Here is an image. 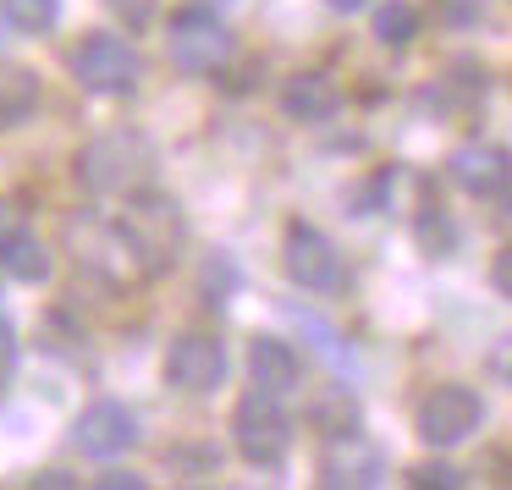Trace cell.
<instances>
[{
    "label": "cell",
    "mask_w": 512,
    "mask_h": 490,
    "mask_svg": "<svg viewBox=\"0 0 512 490\" xmlns=\"http://www.w3.org/2000/svg\"><path fill=\"white\" fill-rule=\"evenodd\" d=\"M155 144H149L138 127H111L94 144H83L78 155V182L89 193H144L155 182Z\"/></svg>",
    "instance_id": "6da1fadb"
},
{
    "label": "cell",
    "mask_w": 512,
    "mask_h": 490,
    "mask_svg": "<svg viewBox=\"0 0 512 490\" xmlns=\"http://www.w3.org/2000/svg\"><path fill=\"white\" fill-rule=\"evenodd\" d=\"M122 237L127 254H133V270L144 276H160V270L177 265L182 243H188V221H182V204L166 199V193H127V215H122Z\"/></svg>",
    "instance_id": "7a4b0ae2"
},
{
    "label": "cell",
    "mask_w": 512,
    "mask_h": 490,
    "mask_svg": "<svg viewBox=\"0 0 512 490\" xmlns=\"http://www.w3.org/2000/svg\"><path fill=\"white\" fill-rule=\"evenodd\" d=\"M232 441L237 452L248 457L254 468H281L292 452V419L281 413V397H270V391H243L232 408Z\"/></svg>",
    "instance_id": "3957f363"
},
{
    "label": "cell",
    "mask_w": 512,
    "mask_h": 490,
    "mask_svg": "<svg viewBox=\"0 0 512 490\" xmlns=\"http://www.w3.org/2000/svg\"><path fill=\"white\" fill-rule=\"evenodd\" d=\"M72 78L89 94H105V100H122L144 83V56H138L133 39L122 34H89L78 50H72Z\"/></svg>",
    "instance_id": "277c9868"
},
{
    "label": "cell",
    "mask_w": 512,
    "mask_h": 490,
    "mask_svg": "<svg viewBox=\"0 0 512 490\" xmlns=\"http://www.w3.org/2000/svg\"><path fill=\"white\" fill-rule=\"evenodd\" d=\"M166 56H171L177 72L204 78V72L226 67L232 34H226V23L210 12V6H182V12H171V23H166Z\"/></svg>",
    "instance_id": "5b68a950"
},
{
    "label": "cell",
    "mask_w": 512,
    "mask_h": 490,
    "mask_svg": "<svg viewBox=\"0 0 512 490\" xmlns=\"http://www.w3.org/2000/svg\"><path fill=\"white\" fill-rule=\"evenodd\" d=\"M380 479H386V452L369 435H358L353 424L325 435V446H320V485L325 490H369Z\"/></svg>",
    "instance_id": "8992f818"
},
{
    "label": "cell",
    "mask_w": 512,
    "mask_h": 490,
    "mask_svg": "<svg viewBox=\"0 0 512 490\" xmlns=\"http://www.w3.org/2000/svg\"><path fill=\"white\" fill-rule=\"evenodd\" d=\"M479 424H485V402H479L474 386H435L430 397L419 402V413H413V430L430 446H457V441H468Z\"/></svg>",
    "instance_id": "52a82bcc"
},
{
    "label": "cell",
    "mask_w": 512,
    "mask_h": 490,
    "mask_svg": "<svg viewBox=\"0 0 512 490\" xmlns=\"http://www.w3.org/2000/svg\"><path fill=\"white\" fill-rule=\"evenodd\" d=\"M281 259H287V276L309 292H331L342 281V265H336V243L309 221L287 226V243H281Z\"/></svg>",
    "instance_id": "ba28073f"
},
{
    "label": "cell",
    "mask_w": 512,
    "mask_h": 490,
    "mask_svg": "<svg viewBox=\"0 0 512 490\" xmlns=\"http://www.w3.org/2000/svg\"><path fill=\"white\" fill-rule=\"evenodd\" d=\"M166 380L182 391H215L226 380V347L204 331H188L166 353Z\"/></svg>",
    "instance_id": "9c48e42d"
},
{
    "label": "cell",
    "mask_w": 512,
    "mask_h": 490,
    "mask_svg": "<svg viewBox=\"0 0 512 490\" xmlns=\"http://www.w3.org/2000/svg\"><path fill=\"white\" fill-rule=\"evenodd\" d=\"M72 435H78V446L89 457H122L138 446V419H133V408L105 397V402H89V408L78 413Z\"/></svg>",
    "instance_id": "30bf717a"
},
{
    "label": "cell",
    "mask_w": 512,
    "mask_h": 490,
    "mask_svg": "<svg viewBox=\"0 0 512 490\" xmlns=\"http://www.w3.org/2000/svg\"><path fill=\"white\" fill-rule=\"evenodd\" d=\"M67 243L78 248V265L100 270V276H111V281L133 270V254H127L122 226H105V221H94V215H72V221H67Z\"/></svg>",
    "instance_id": "8fae6325"
},
{
    "label": "cell",
    "mask_w": 512,
    "mask_h": 490,
    "mask_svg": "<svg viewBox=\"0 0 512 490\" xmlns=\"http://www.w3.org/2000/svg\"><path fill=\"white\" fill-rule=\"evenodd\" d=\"M248 375H254L259 391L287 397L303 380V358L292 353V342H281V336H254V342H248Z\"/></svg>",
    "instance_id": "7c38bea8"
},
{
    "label": "cell",
    "mask_w": 512,
    "mask_h": 490,
    "mask_svg": "<svg viewBox=\"0 0 512 490\" xmlns=\"http://www.w3.org/2000/svg\"><path fill=\"white\" fill-rule=\"evenodd\" d=\"M452 182L474 199H501L507 188V149L496 144H463L452 155Z\"/></svg>",
    "instance_id": "4fadbf2b"
},
{
    "label": "cell",
    "mask_w": 512,
    "mask_h": 490,
    "mask_svg": "<svg viewBox=\"0 0 512 490\" xmlns=\"http://www.w3.org/2000/svg\"><path fill=\"white\" fill-rule=\"evenodd\" d=\"M281 111H287L292 122H331V116L342 111V89H336L325 72H292V78L281 83Z\"/></svg>",
    "instance_id": "5bb4252c"
},
{
    "label": "cell",
    "mask_w": 512,
    "mask_h": 490,
    "mask_svg": "<svg viewBox=\"0 0 512 490\" xmlns=\"http://www.w3.org/2000/svg\"><path fill=\"white\" fill-rule=\"evenodd\" d=\"M0 270L12 281L39 287V281H50V248L39 243V232H28V226H6V232H0Z\"/></svg>",
    "instance_id": "9a60e30c"
},
{
    "label": "cell",
    "mask_w": 512,
    "mask_h": 490,
    "mask_svg": "<svg viewBox=\"0 0 512 490\" xmlns=\"http://www.w3.org/2000/svg\"><path fill=\"white\" fill-rule=\"evenodd\" d=\"M39 111V72L23 67V61L0 56V133Z\"/></svg>",
    "instance_id": "2e32d148"
},
{
    "label": "cell",
    "mask_w": 512,
    "mask_h": 490,
    "mask_svg": "<svg viewBox=\"0 0 512 490\" xmlns=\"http://www.w3.org/2000/svg\"><path fill=\"white\" fill-rule=\"evenodd\" d=\"M375 39L380 45H413V39H419V6H413V0H380L375 6Z\"/></svg>",
    "instance_id": "e0dca14e"
},
{
    "label": "cell",
    "mask_w": 512,
    "mask_h": 490,
    "mask_svg": "<svg viewBox=\"0 0 512 490\" xmlns=\"http://www.w3.org/2000/svg\"><path fill=\"white\" fill-rule=\"evenodd\" d=\"M0 17L12 28H23V34H45L61 17V0H0Z\"/></svg>",
    "instance_id": "ac0fdd59"
},
{
    "label": "cell",
    "mask_w": 512,
    "mask_h": 490,
    "mask_svg": "<svg viewBox=\"0 0 512 490\" xmlns=\"http://www.w3.org/2000/svg\"><path fill=\"white\" fill-rule=\"evenodd\" d=\"M309 419L320 424V430H347V424H358V402L347 397V386L342 391H325V397L309 408Z\"/></svg>",
    "instance_id": "d6986e66"
},
{
    "label": "cell",
    "mask_w": 512,
    "mask_h": 490,
    "mask_svg": "<svg viewBox=\"0 0 512 490\" xmlns=\"http://www.w3.org/2000/svg\"><path fill=\"white\" fill-rule=\"evenodd\" d=\"M237 287V270H232V259L226 254H215L210 265H204V292H210V303H226L221 292H232Z\"/></svg>",
    "instance_id": "ffe728a7"
},
{
    "label": "cell",
    "mask_w": 512,
    "mask_h": 490,
    "mask_svg": "<svg viewBox=\"0 0 512 490\" xmlns=\"http://www.w3.org/2000/svg\"><path fill=\"white\" fill-rule=\"evenodd\" d=\"M419 243H424V248H435V254H446V248L457 243L452 221H446V215H435V221H430V215H424V221H419Z\"/></svg>",
    "instance_id": "44dd1931"
},
{
    "label": "cell",
    "mask_w": 512,
    "mask_h": 490,
    "mask_svg": "<svg viewBox=\"0 0 512 490\" xmlns=\"http://www.w3.org/2000/svg\"><path fill=\"white\" fill-rule=\"evenodd\" d=\"M105 6H111V17H122L127 28H149L160 0H105Z\"/></svg>",
    "instance_id": "7402d4cb"
},
{
    "label": "cell",
    "mask_w": 512,
    "mask_h": 490,
    "mask_svg": "<svg viewBox=\"0 0 512 490\" xmlns=\"http://www.w3.org/2000/svg\"><path fill=\"white\" fill-rule=\"evenodd\" d=\"M12 375H17V336H12V325L0 320V391L12 386Z\"/></svg>",
    "instance_id": "603a6c76"
},
{
    "label": "cell",
    "mask_w": 512,
    "mask_h": 490,
    "mask_svg": "<svg viewBox=\"0 0 512 490\" xmlns=\"http://www.w3.org/2000/svg\"><path fill=\"white\" fill-rule=\"evenodd\" d=\"M446 17H452L457 28H468V23L485 17V0H446Z\"/></svg>",
    "instance_id": "cb8c5ba5"
},
{
    "label": "cell",
    "mask_w": 512,
    "mask_h": 490,
    "mask_svg": "<svg viewBox=\"0 0 512 490\" xmlns=\"http://www.w3.org/2000/svg\"><path fill=\"white\" fill-rule=\"evenodd\" d=\"M408 479H413V485H457V468H441V463L430 468V463H424V468H413Z\"/></svg>",
    "instance_id": "d4e9b609"
},
{
    "label": "cell",
    "mask_w": 512,
    "mask_h": 490,
    "mask_svg": "<svg viewBox=\"0 0 512 490\" xmlns=\"http://www.w3.org/2000/svg\"><path fill=\"white\" fill-rule=\"evenodd\" d=\"M490 287H496L501 298H507V287H512V254H507V248H501L496 265H490Z\"/></svg>",
    "instance_id": "484cf974"
},
{
    "label": "cell",
    "mask_w": 512,
    "mask_h": 490,
    "mask_svg": "<svg viewBox=\"0 0 512 490\" xmlns=\"http://www.w3.org/2000/svg\"><path fill=\"white\" fill-rule=\"evenodd\" d=\"M100 485H105V490H122V485H127V490H144V479H138V474H105Z\"/></svg>",
    "instance_id": "4316f807"
},
{
    "label": "cell",
    "mask_w": 512,
    "mask_h": 490,
    "mask_svg": "<svg viewBox=\"0 0 512 490\" xmlns=\"http://www.w3.org/2000/svg\"><path fill=\"white\" fill-rule=\"evenodd\" d=\"M39 485H78V479L61 474V468H50V474H39Z\"/></svg>",
    "instance_id": "83f0119b"
},
{
    "label": "cell",
    "mask_w": 512,
    "mask_h": 490,
    "mask_svg": "<svg viewBox=\"0 0 512 490\" xmlns=\"http://www.w3.org/2000/svg\"><path fill=\"white\" fill-rule=\"evenodd\" d=\"M325 6H331V12H364L369 0H325Z\"/></svg>",
    "instance_id": "f1b7e54d"
},
{
    "label": "cell",
    "mask_w": 512,
    "mask_h": 490,
    "mask_svg": "<svg viewBox=\"0 0 512 490\" xmlns=\"http://www.w3.org/2000/svg\"><path fill=\"white\" fill-rule=\"evenodd\" d=\"M6 226H12V210H6V199H0V232H6Z\"/></svg>",
    "instance_id": "f546056e"
}]
</instances>
